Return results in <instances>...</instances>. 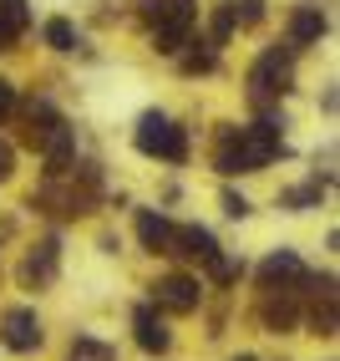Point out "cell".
Instances as JSON below:
<instances>
[{"instance_id": "1", "label": "cell", "mask_w": 340, "mask_h": 361, "mask_svg": "<svg viewBox=\"0 0 340 361\" xmlns=\"http://www.w3.org/2000/svg\"><path fill=\"white\" fill-rule=\"evenodd\" d=\"M284 153V117H259L254 128H224L218 133L213 168L218 173H259Z\"/></svg>"}, {"instance_id": "2", "label": "cell", "mask_w": 340, "mask_h": 361, "mask_svg": "<svg viewBox=\"0 0 340 361\" xmlns=\"http://www.w3.org/2000/svg\"><path fill=\"white\" fill-rule=\"evenodd\" d=\"M132 142H137V153H148V158H168V163H183L188 158L183 128L173 123V117H163V112H142Z\"/></svg>"}, {"instance_id": "3", "label": "cell", "mask_w": 340, "mask_h": 361, "mask_svg": "<svg viewBox=\"0 0 340 361\" xmlns=\"http://www.w3.org/2000/svg\"><path fill=\"white\" fill-rule=\"evenodd\" d=\"M148 20H153V36H158L163 56H178L188 46V31H193V6L188 0H148Z\"/></svg>"}, {"instance_id": "4", "label": "cell", "mask_w": 340, "mask_h": 361, "mask_svg": "<svg viewBox=\"0 0 340 361\" xmlns=\"http://www.w3.org/2000/svg\"><path fill=\"white\" fill-rule=\"evenodd\" d=\"M289 82H295V56H289V51H264L254 61V71H249V97H254V107L279 102L284 92H289Z\"/></svg>"}, {"instance_id": "5", "label": "cell", "mask_w": 340, "mask_h": 361, "mask_svg": "<svg viewBox=\"0 0 340 361\" xmlns=\"http://www.w3.org/2000/svg\"><path fill=\"white\" fill-rule=\"evenodd\" d=\"M300 280H305V264H300L295 250H275L270 259L259 264V285H264L270 295H289Z\"/></svg>"}, {"instance_id": "6", "label": "cell", "mask_w": 340, "mask_h": 361, "mask_svg": "<svg viewBox=\"0 0 340 361\" xmlns=\"http://www.w3.org/2000/svg\"><path fill=\"white\" fill-rule=\"evenodd\" d=\"M0 341H6L11 351H36L41 346V321L31 305H15L6 310V321H0Z\"/></svg>"}, {"instance_id": "7", "label": "cell", "mask_w": 340, "mask_h": 361, "mask_svg": "<svg viewBox=\"0 0 340 361\" xmlns=\"http://www.w3.org/2000/svg\"><path fill=\"white\" fill-rule=\"evenodd\" d=\"M153 295H158V305L163 310H173V316H188V310H199V280L193 275H168V280H158L153 285Z\"/></svg>"}, {"instance_id": "8", "label": "cell", "mask_w": 340, "mask_h": 361, "mask_svg": "<svg viewBox=\"0 0 340 361\" xmlns=\"http://www.w3.org/2000/svg\"><path fill=\"white\" fill-rule=\"evenodd\" d=\"M132 331H137V346L153 351V356H163L168 346H173V336H168V326H163V316H158V305H137V310H132Z\"/></svg>"}, {"instance_id": "9", "label": "cell", "mask_w": 340, "mask_h": 361, "mask_svg": "<svg viewBox=\"0 0 340 361\" xmlns=\"http://www.w3.org/2000/svg\"><path fill=\"white\" fill-rule=\"evenodd\" d=\"M66 123V117L51 107V102H46V97H36V102H26V142H31V148H41V142L46 137H51L56 128Z\"/></svg>"}, {"instance_id": "10", "label": "cell", "mask_w": 340, "mask_h": 361, "mask_svg": "<svg viewBox=\"0 0 340 361\" xmlns=\"http://www.w3.org/2000/svg\"><path fill=\"white\" fill-rule=\"evenodd\" d=\"M137 239H142L153 255H168V250H173V224H168L158 209H142V214H137Z\"/></svg>"}, {"instance_id": "11", "label": "cell", "mask_w": 340, "mask_h": 361, "mask_svg": "<svg viewBox=\"0 0 340 361\" xmlns=\"http://www.w3.org/2000/svg\"><path fill=\"white\" fill-rule=\"evenodd\" d=\"M168 255L213 259V255H218V245H213V234H208V229H199V224H178V229H173V250H168Z\"/></svg>"}, {"instance_id": "12", "label": "cell", "mask_w": 340, "mask_h": 361, "mask_svg": "<svg viewBox=\"0 0 340 361\" xmlns=\"http://www.w3.org/2000/svg\"><path fill=\"white\" fill-rule=\"evenodd\" d=\"M56 259H61V245H56V239H41V245L31 250V259H26V270H20V280H26V285H46L56 275Z\"/></svg>"}, {"instance_id": "13", "label": "cell", "mask_w": 340, "mask_h": 361, "mask_svg": "<svg viewBox=\"0 0 340 361\" xmlns=\"http://www.w3.org/2000/svg\"><path fill=\"white\" fill-rule=\"evenodd\" d=\"M325 26H330V20L315 11V6H300L295 16H289V46H315V41L325 36Z\"/></svg>"}, {"instance_id": "14", "label": "cell", "mask_w": 340, "mask_h": 361, "mask_svg": "<svg viewBox=\"0 0 340 361\" xmlns=\"http://www.w3.org/2000/svg\"><path fill=\"white\" fill-rule=\"evenodd\" d=\"M20 31H26V11H20V0H0V51H11Z\"/></svg>"}, {"instance_id": "15", "label": "cell", "mask_w": 340, "mask_h": 361, "mask_svg": "<svg viewBox=\"0 0 340 361\" xmlns=\"http://www.w3.org/2000/svg\"><path fill=\"white\" fill-rule=\"evenodd\" d=\"M66 361H117V351L107 341H96V336H77L71 351H66Z\"/></svg>"}, {"instance_id": "16", "label": "cell", "mask_w": 340, "mask_h": 361, "mask_svg": "<svg viewBox=\"0 0 340 361\" xmlns=\"http://www.w3.org/2000/svg\"><path fill=\"white\" fill-rule=\"evenodd\" d=\"M46 46L51 51H77V31H71V20H46Z\"/></svg>"}, {"instance_id": "17", "label": "cell", "mask_w": 340, "mask_h": 361, "mask_svg": "<svg viewBox=\"0 0 340 361\" xmlns=\"http://www.w3.org/2000/svg\"><path fill=\"white\" fill-rule=\"evenodd\" d=\"M264 326H270V331H289V326H295V300H270V305H264Z\"/></svg>"}, {"instance_id": "18", "label": "cell", "mask_w": 340, "mask_h": 361, "mask_svg": "<svg viewBox=\"0 0 340 361\" xmlns=\"http://www.w3.org/2000/svg\"><path fill=\"white\" fill-rule=\"evenodd\" d=\"M234 26H239V20H234V0H224V6L213 11V31H208V41H213V46H224V41L234 36Z\"/></svg>"}, {"instance_id": "19", "label": "cell", "mask_w": 340, "mask_h": 361, "mask_svg": "<svg viewBox=\"0 0 340 361\" xmlns=\"http://www.w3.org/2000/svg\"><path fill=\"white\" fill-rule=\"evenodd\" d=\"M320 194H325L320 183H305V188H295V194H284V209H315Z\"/></svg>"}, {"instance_id": "20", "label": "cell", "mask_w": 340, "mask_h": 361, "mask_svg": "<svg viewBox=\"0 0 340 361\" xmlns=\"http://www.w3.org/2000/svg\"><path fill=\"white\" fill-rule=\"evenodd\" d=\"M234 20L239 26H259L264 20V0H234Z\"/></svg>"}, {"instance_id": "21", "label": "cell", "mask_w": 340, "mask_h": 361, "mask_svg": "<svg viewBox=\"0 0 340 361\" xmlns=\"http://www.w3.org/2000/svg\"><path fill=\"white\" fill-rule=\"evenodd\" d=\"M224 214H229V219H244V214H249V199L229 188V194H224Z\"/></svg>"}, {"instance_id": "22", "label": "cell", "mask_w": 340, "mask_h": 361, "mask_svg": "<svg viewBox=\"0 0 340 361\" xmlns=\"http://www.w3.org/2000/svg\"><path fill=\"white\" fill-rule=\"evenodd\" d=\"M11 112H15V87H11L6 77H0V123H6Z\"/></svg>"}, {"instance_id": "23", "label": "cell", "mask_w": 340, "mask_h": 361, "mask_svg": "<svg viewBox=\"0 0 340 361\" xmlns=\"http://www.w3.org/2000/svg\"><path fill=\"white\" fill-rule=\"evenodd\" d=\"M183 71H213V51H193V56H183Z\"/></svg>"}, {"instance_id": "24", "label": "cell", "mask_w": 340, "mask_h": 361, "mask_svg": "<svg viewBox=\"0 0 340 361\" xmlns=\"http://www.w3.org/2000/svg\"><path fill=\"white\" fill-rule=\"evenodd\" d=\"M11 168H15V153L6 148V142H0V183H6V178H11Z\"/></svg>"}, {"instance_id": "25", "label": "cell", "mask_w": 340, "mask_h": 361, "mask_svg": "<svg viewBox=\"0 0 340 361\" xmlns=\"http://www.w3.org/2000/svg\"><path fill=\"white\" fill-rule=\"evenodd\" d=\"M234 361H254V356H234Z\"/></svg>"}]
</instances>
